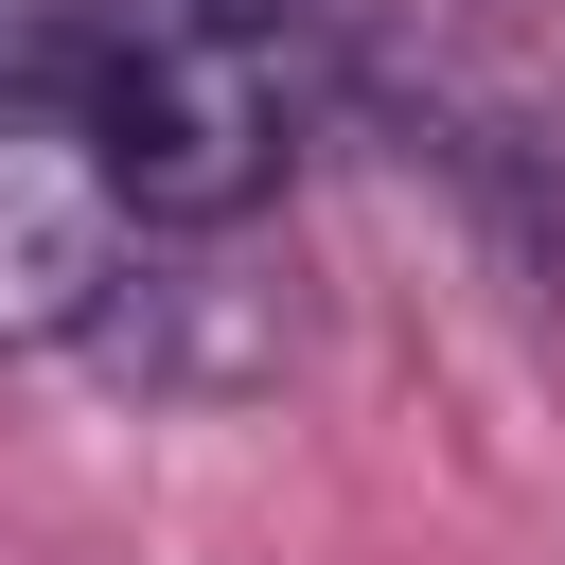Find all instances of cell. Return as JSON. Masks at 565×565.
I'll list each match as a JSON object with an SVG mask.
<instances>
[{
  "label": "cell",
  "mask_w": 565,
  "mask_h": 565,
  "mask_svg": "<svg viewBox=\"0 0 565 565\" xmlns=\"http://www.w3.org/2000/svg\"><path fill=\"white\" fill-rule=\"evenodd\" d=\"M124 282H141V194H124V124H106V53L0 35V371L88 353Z\"/></svg>",
  "instance_id": "cell-1"
},
{
  "label": "cell",
  "mask_w": 565,
  "mask_h": 565,
  "mask_svg": "<svg viewBox=\"0 0 565 565\" xmlns=\"http://www.w3.org/2000/svg\"><path fill=\"white\" fill-rule=\"evenodd\" d=\"M106 124H124V194H141V247H212L282 194V35H141L106 18Z\"/></svg>",
  "instance_id": "cell-2"
},
{
  "label": "cell",
  "mask_w": 565,
  "mask_h": 565,
  "mask_svg": "<svg viewBox=\"0 0 565 565\" xmlns=\"http://www.w3.org/2000/svg\"><path fill=\"white\" fill-rule=\"evenodd\" d=\"M124 388H177V406H230V388H265L282 353H300V300L282 282H247L230 265V230L212 247H141V282L106 300V335H88Z\"/></svg>",
  "instance_id": "cell-3"
},
{
  "label": "cell",
  "mask_w": 565,
  "mask_h": 565,
  "mask_svg": "<svg viewBox=\"0 0 565 565\" xmlns=\"http://www.w3.org/2000/svg\"><path fill=\"white\" fill-rule=\"evenodd\" d=\"M300 0H141V35H282Z\"/></svg>",
  "instance_id": "cell-4"
}]
</instances>
